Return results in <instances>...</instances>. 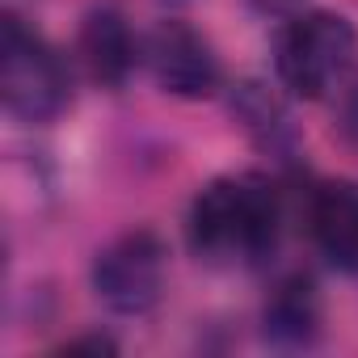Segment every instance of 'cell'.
<instances>
[{
    "mask_svg": "<svg viewBox=\"0 0 358 358\" xmlns=\"http://www.w3.org/2000/svg\"><path fill=\"white\" fill-rule=\"evenodd\" d=\"M282 203L270 177H215L190 207V249L211 266H257L274 253Z\"/></svg>",
    "mask_w": 358,
    "mask_h": 358,
    "instance_id": "6da1fadb",
    "label": "cell"
},
{
    "mask_svg": "<svg viewBox=\"0 0 358 358\" xmlns=\"http://www.w3.org/2000/svg\"><path fill=\"white\" fill-rule=\"evenodd\" d=\"M354 55H358V34H354L350 17H341L333 9L295 13L282 26L278 47H274L278 85L291 97L320 101L350 80Z\"/></svg>",
    "mask_w": 358,
    "mask_h": 358,
    "instance_id": "7a4b0ae2",
    "label": "cell"
},
{
    "mask_svg": "<svg viewBox=\"0 0 358 358\" xmlns=\"http://www.w3.org/2000/svg\"><path fill=\"white\" fill-rule=\"evenodd\" d=\"M0 97L22 122H51L72 101V72L64 55L17 13L0 26Z\"/></svg>",
    "mask_w": 358,
    "mask_h": 358,
    "instance_id": "3957f363",
    "label": "cell"
},
{
    "mask_svg": "<svg viewBox=\"0 0 358 358\" xmlns=\"http://www.w3.org/2000/svg\"><path fill=\"white\" fill-rule=\"evenodd\" d=\"M164 274H169V253L164 241L148 228L122 232L110 241L97 262H93V291L97 299L118 312V316H143L160 303L164 295Z\"/></svg>",
    "mask_w": 358,
    "mask_h": 358,
    "instance_id": "277c9868",
    "label": "cell"
},
{
    "mask_svg": "<svg viewBox=\"0 0 358 358\" xmlns=\"http://www.w3.org/2000/svg\"><path fill=\"white\" fill-rule=\"evenodd\" d=\"M143 59L152 68V80L164 93L186 101H203L224 85L215 47L186 22H160L143 43Z\"/></svg>",
    "mask_w": 358,
    "mask_h": 358,
    "instance_id": "5b68a950",
    "label": "cell"
},
{
    "mask_svg": "<svg viewBox=\"0 0 358 358\" xmlns=\"http://www.w3.org/2000/svg\"><path fill=\"white\" fill-rule=\"evenodd\" d=\"M308 232L320 257L337 270H358V186L324 182L308 203Z\"/></svg>",
    "mask_w": 358,
    "mask_h": 358,
    "instance_id": "8992f818",
    "label": "cell"
},
{
    "mask_svg": "<svg viewBox=\"0 0 358 358\" xmlns=\"http://www.w3.org/2000/svg\"><path fill=\"white\" fill-rule=\"evenodd\" d=\"M76 51H80L85 72H89L97 85H106V89L127 85V76H131L135 64H139V43H135L127 17H122L118 9H93V13L80 22Z\"/></svg>",
    "mask_w": 358,
    "mask_h": 358,
    "instance_id": "52a82bcc",
    "label": "cell"
},
{
    "mask_svg": "<svg viewBox=\"0 0 358 358\" xmlns=\"http://www.w3.org/2000/svg\"><path fill=\"white\" fill-rule=\"evenodd\" d=\"M266 337L278 345H312V337L320 333V295L316 282L308 274H291L282 278L270 299H266Z\"/></svg>",
    "mask_w": 358,
    "mask_h": 358,
    "instance_id": "ba28073f",
    "label": "cell"
},
{
    "mask_svg": "<svg viewBox=\"0 0 358 358\" xmlns=\"http://www.w3.org/2000/svg\"><path fill=\"white\" fill-rule=\"evenodd\" d=\"M232 114L262 139V143H278V135H287V118H282V106L270 89L262 85H241L236 97H232Z\"/></svg>",
    "mask_w": 358,
    "mask_h": 358,
    "instance_id": "9c48e42d",
    "label": "cell"
},
{
    "mask_svg": "<svg viewBox=\"0 0 358 358\" xmlns=\"http://www.w3.org/2000/svg\"><path fill=\"white\" fill-rule=\"evenodd\" d=\"M337 93H341L337 127H341V135H345V139H354V143H358V80H345Z\"/></svg>",
    "mask_w": 358,
    "mask_h": 358,
    "instance_id": "30bf717a",
    "label": "cell"
},
{
    "mask_svg": "<svg viewBox=\"0 0 358 358\" xmlns=\"http://www.w3.org/2000/svg\"><path fill=\"white\" fill-rule=\"evenodd\" d=\"M76 350H89V354H114L118 345H114L110 337H101V333H93V337H72V341H64V354H76Z\"/></svg>",
    "mask_w": 358,
    "mask_h": 358,
    "instance_id": "8fae6325",
    "label": "cell"
},
{
    "mask_svg": "<svg viewBox=\"0 0 358 358\" xmlns=\"http://www.w3.org/2000/svg\"><path fill=\"white\" fill-rule=\"evenodd\" d=\"M249 5H253L257 13H274V17H278V13H295L303 0H249Z\"/></svg>",
    "mask_w": 358,
    "mask_h": 358,
    "instance_id": "7c38bea8",
    "label": "cell"
}]
</instances>
